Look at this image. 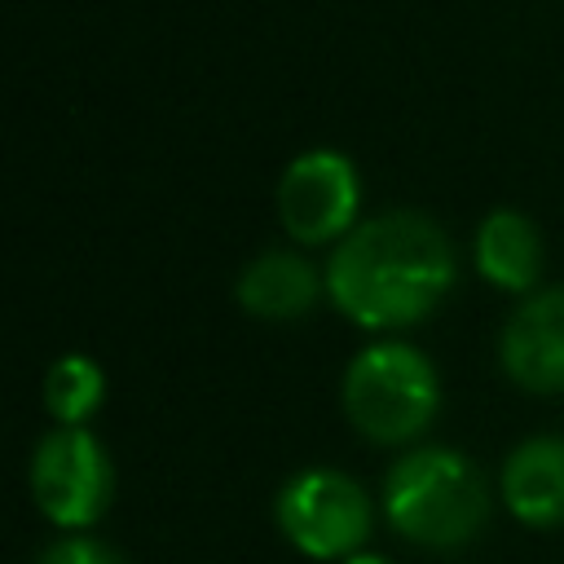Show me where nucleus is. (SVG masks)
Instances as JSON below:
<instances>
[{"mask_svg": "<svg viewBox=\"0 0 564 564\" xmlns=\"http://www.w3.org/2000/svg\"><path fill=\"white\" fill-rule=\"evenodd\" d=\"M498 494L507 511L529 529L564 524V436L520 441L502 463Z\"/></svg>", "mask_w": 564, "mask_h": 564, "instance_id": "1a4fd4ad", "label": "nucleus"}, {"mask_svg": "<svg viewBox=\"0 0 564 564\" xmlns=\"http://www.w3.org/2000/svg\"><path fill=\"white\" fill-rule=\"evenodd\" d=\"M326 300L366 330L414 326L454 286V247L423 212H383L330 247Z\"/></svg>", "mask_w": 564, "mask_h": 564, "instance_id": "f257e3e1", "label": "nucleus"}, {"mask_svg": "<svg viewBox=\"0 0 564 564\" xmlns=\"http://www.w3.org/2000/svg\"><path fill=\"white\" fill-rule=\"evenodd\" d=\"M339 564H388L383 555H370V551H357V555H348V560H339Z\"/></svg>", "mask_w": 564, "mask_h": 564, "instance_id": "ddd939ff", "label": "nucleus"}, {"mask_svg": "<svg viewBox=\"0 0 564 564\" xmlns=\"http://www.w3.org/2000/svg\"><path fill=\"white\" fill-rule=\"evenodd\" d=\"M322 295H326V273H317L313 260L286 247L260 251L234 282L238 308H247L260 322H300L313 313Z\"/></svg>", "mask_w": 564, "mask_h": 564, "instance_id": "6e6552de", "label": "nucleus"}, {"mask_svg": "<svg viewBox=\"0 0 564 564\" xmlns=\"http://www.w3.org/2000/svg\"><path fill=\"white\" fill-rule=\"evenodd\" d=\"M388 524L419 546L454 551L467 546L489 520V480L480 467L445 445L401 454L383 476Z\"/></svg>", "mask_w": 564, "mask_h": 564, "instance_id": "f03ea898", "label": "nucleus"}, {"mask_svg": "<svg viewBox=\"0 0 564 564\" xmlns=\"http://www.w3.org/2000/svg\"><path fill=\"white\" fill-rule=\"evenodd\" d=\"M282 538L308 555V560H348L370 538V498L366 489L335 471V467H308L295 471L273 502Z\"/></svg>", "mask_w": 564, "mask_h": 564, "instance_id": "20e7f679", "label": "nucleus"}, {"mask_svg": "<svg viewBox=\"0 0 564 564\" xmlns=\"http://www.w3.org/2000/svg\"><path fill=\"white\" fill-rule=\"evenodd\" d=\"M476 273L498 286V291H516V295H533L538 278H542V238L538 225L516 212V207H494L480 225H476Z\"/></svg>", "mask_w": 564, "mask_h": 564, "instance_id": "9d476101", "label": "nucleus"}, {"mask_svg": "<svg viewBox=\"0 0 564 564\" xmlns=\"http://www.w3.org/2000/svg\"><path fill=\"white\" fill-rule=\"evenodd\" d=\"M361 176L344 150L317 145L286 163L278 176V220L291 242L326 247L348 238L361 220Z\"/></svg>", "mask_w": 564, "mask_h": 564, "instance_id": "39448f33", "label": "nucleus"}, {"mask_svg": "<svg viewBox=\"0 0 564 564\" xmlns=\"http://www.w3.org/2000/svg\"><path fill=\"white\" fill-rule=\"evenodd\" d=\"M115 489L110 454L88 427H53L31 454L35 507L57 529H88L106 516Z\"/></svg>", "mask_w": 564, "mask_h": 564, "instance_id": "423d86ee", "label": "nucleus"}, {"mask_svg": "<svg viewBox=\"0 0 564 564\" xmlns=\"http://www.w3.org/2000/svg\"><path fill=\"white\" fill-rule=\"evenodd\" d=\"M40 564H119V560H115V551H106L101 542H93V538H84V533H70V538L53 542V546L40 555Z\"/></svg>", "mask_w": 564, "mask_h": 564, "instance_id": "f8f14e48", "label": "nucleus"}, {"mask_svg": "<svg viewBox=\"0 0 564 564\" xmlns=\"http://www.w3.org/2000/svg\"><path fill=\"white\" fill-rule=\"evenodd\" d=\"M498 357L511 383L529 392H564V286L520 300L502 326Z\"/></svg>", "mask_w": 564, "mask_h": 564, "instance_id": "0eeeda50", "label": "nucleus"}, {"mask_svg": "<svg viewBox=\"0 0 564 564\" xmlns=\"http://www.w3.org/2000/svg\"><path fill=\"white\" fill-rule=\"evenodd\" d=\"M339 401L352 432L375 445H405L432 427L441 410V379L419 348L388 339L348 361Z\"/></svg>", "mask_w": 564, "mask_h": 564, "instance_id": "7ed1b4c3", "label": "nucleus"}, {"mask_svg": "<svg viewBox=\"0 0 564 564\" xmlns=\"http://www.w3.org/2000/svg\"><path fill=\"white\" fill-rule=\"evenodd\" d=\"M106 401V370L84 357V352H66L48 366L44 375V410L62 423V427H84Z\"/></svg>", "mask_w": 564, "mask_h": 564, "instance_id": "9b49d317", "label": "nucleus"}]
</instances>
